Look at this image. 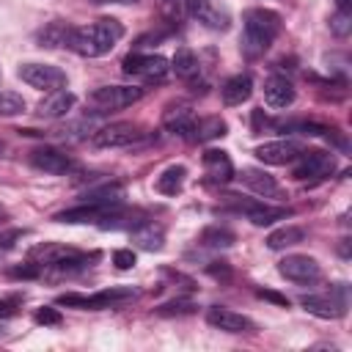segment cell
I'll return each instance as SVG.
<instances>
[{
  "mask_svg": "<svg viewBox=\"0 0 352 352\" xmlns=\"http://www.w3.org/2000/svg\"><path fill=\"white\" fill-rule=\"evenodd\" d=\"M250 94H253V80H250V74H234V77H228V80L223 82V88H220V96H223V102H226L228 107H236V104L248 102Z\"/></svg>",
  "mask_w": 352,
  "mask_h": 352,
  "instance_id": "obj_24",
  "label": "cell"
},
{
  "mask_svg": "<svg viewBox=\"0 0 352 352\" xmlns=\"http://www.w3.org/2000/svg\"><path fill=\"white\" fill-rule=\"evenodd\" d=\"M302 239H305V231H302L300 226H280V228L270 231L264 242H267L270 250H286V248L300 245Z\"/></svg>",
  "mask_w": 352,
  "mask_h": 352,
  "instance_id": "obj_28",
  "label": "cell"
},
{
  "mask_svg": "<svg viewBox=\"0 0 352 352\" xmlns=\"http://www.w3.org/2000/svg\"><path fill=\"white\" fill-rule=\"evenodd\" d=\"M143 138L140 126L138 124H129V121H116V124H104L99 126L94 135H91V143L96 148H124V146H132Z\"/></svg>",
  "mask_w": 352,
  "mask_h": 352,
  "instance_id": "obj_7",
  "label": "cell"
},
{
  "mask_svg": "<svg viewBox=\"0 0 352 352\" xmlns=\"http://www.w3.org/2000/svg\"><path fill=\"white\" fill-rule=\"evenodd\" d=\"M294 99H297V91H294V85H292L286 77L272 74V77L264 80V102H267L270 107L283 110V107L294 104Z\"/></svg>",
  "mask_w": 352,
  "mask_h": 352,
  "instance_id": "obj_19",
  "label": "cell"
},
{
  "mask_svg": "<svg viewBox=\"0 0 352 352\" xmlns=\"http://www.w3.org/2000/svg\"><path fill=\"white\" fill-rule=\"evenodd\" d=\"M338 8L341 11H349V0H338Z\"/></svg>",
  "mask_w": 352,
  "mask_h": 352,
  "instance_id": "obj_42",
  "label": "cell"
},
{
  "mask_svg": "<svg viewBox=\"0 0 352 352\" xmlns=\"http://www.w3.org/2000/svg\"><path fill=\"white\" fill-rule=\"evenodd\" d=\"M113 264L118 270H132L138 264V256L132 248H118V250H113Z\"/></svg>",
  "mask_w": 352,
  "mask_h": 352,
  "instance_id": "obj_35",
  "label": "cell"
},
{
  "mask_svg": "<svg viewBox=\"0 0 352 352\" xmlns=\"http://www.w3.org/2000/svg\"><path fill=\"white\" fill-rule=\"evenodd\" d=\"M30 165L36 170H44V173H52V176H63V173H69L74 168V160L60 148L41 146V148L30 151Z\"/></svg>",
  "mask_w": 352,
  "mask_h": 352,
  "instance_id": "obj_14",
  "label": "cell"
},
{
  "mask_svg": "<svg viewBox=\"0 0 352 352\" xmlns=\"http://www.w3.org/2000/svg\"><path fill=\"white\" fill-rule=\"evenodd\" d=\"M187 179V168L184 165H168L160 176H157V190L162 195H179Z\"/></svg>",
  "mask_w": 352,
  "mask_h": 352,
  "instance_id": "obj_30",
  "label": "cell"
},
{
  "mask_svg": "<svg viewBox=\"0 0 352 352\" xmlns=\"http://www.w3.org/2000/svg\"><path fill=\"white\" fill-rule=\"evenodd\" d=\"M0 333H3V330H0Z\"/></svg>",
  "mask_w": 352,
  "mask_h": 352,
  "instance_id": "obj_46",
  "label": "cell"
},
{
  "mask_svg": "<svg viewBox=\"0 0 352 352\" xmlns=\"http://www.w3.org/2000/svg\"><path fill=\"white\" fill-rule=\"evenodd\" d=\"M300 151H302V146L294 143V140H267V143H258L253 148V154L264 165H289V162L297 160Z\"/></svg>",
  "mask_w": 352,
  "mask_h": 352,
  "instance_id": "obj_17",
  "label": "cell"
},
{
  "mask_svg": "<svg viewBox=\"0 0 352 352\" xmlns=\"http://www.w3.org/2000/svg\"><path fill=\"white\" fill-rule=\"evenodd\" d=\"M85 204H102V206H116V204H124V187L118 182H104L99 187H91L85 190L82 195Z\"/></svg>",
  "mask_w": 352,
  "mask_h": 352,
  "instance_id": "obj_27",
  "label": "cell"
},
{
  "mask_svg": "<svg viewBox=\"0 0 352 352\" xmlns=\"http://www.w3.org/2000/svg\"><path fill=\"white\" fill-rule=\"evenodd\" d=\"M256 294H258L261 300H270V302L280 305V308H289V297H283V294H278V292H272V289H258Z\"/></svg>",
  "mask_w": 352,
  "mask_h": 352,
  "instance_id": "obj_39",
  "label": "cell"
},
{
  "mask_svg": "<svg viewBox=\"0 0 352 352\" xmlns=\"http://www.w3.org/2000/svg\"><path fill=\"white\" fill-rule=\"evenodd\" d=\"M3 151H6V143H3V140H0V154H3Z\"/></svg>",
  "mask_w": 352,
  "mask_h": 352,
  "instance_id": "obj_45",
  "label": "cell"
},
{
  "mask_svg": "<svg viewBox=\"0 0 352 352\" xmlns=\"http://www.w3.org/2000/svg\"><path fill=\"white\" fill-rule=\"evenodd\" d=\"M25 113V99L14 91H0V116H19Z\"/></svg>",
  "mask_w": 352,
  "mask_h": 352,
  "instance_id": "obj_33",
  "label": "cell"
},
{
  "mask_svg": "<svg viewBox=\"0 0 352 352\" xmlns=\"http://www.w3.org/2000/svg\"><path fill=\"white\" fill-rule=\"evenodd\" d=\"M170 72L182 80H195L198 77V58L190 47H179L176 55L170 58Z\"/></svg>",
  "mask_w": 352,
  "mask_h": 352,
  "instance_id": "obj_29",
  "label": "cell"
},
{
  "mask_svg": "<svg viewBox=\"0 0 352 352\" xmlns=\"http://www.w3.org/2000/svg\"><path fill=\"white\" fill-rule=\"evenodd\" d=\"M74 102H77V96H74L72 91H66V88L50 91V94L38 102L36 116H38V118H63V116L74 107Z\"/></svg>",
  "mask_w": 352,
  "mask_h": 352,
  "instance_id": "obj_21",
  "label": "cell"
},
{
  "mask_svg": "<svg viewBox=\"0 0 352 352\" xmlns=\"http://www.w3.org/2000/svg\"><path fill=\"white\" fill-rule=\"evenodd\" d=\"M250 192H256L258 198H272V201H280L286 198L283 187L278 184V179L272 173H267L264 168H242L239 176H236Z\"/></svg>",
  "mask_w": 352,
  "mask_h": 352,
  "instance_id": "obj_12",
  "label": "cell"
},
{
  "mask_svg": "<svg viewBox=\"0 0 352 352\" xmlns=\"http://www.w3.org/2000/svg\"><path fill=\"white\" fill-rule=\"evenodd\" d=\"M228 212L245 214L253 226H272L275 220H286L292 214L289 206H272L264 201H242L239 195H228Z\"/></svg>",
  "mask_w": 352,
  "mask_h": 352,
  "instance_id": "obj_6",
  "label": "cell"
},
{
  "mask_svg": "<svg viewBox=\"0 0 352 352\" xmlns=\"http://www.w3.org/2000/svg\"><path fill=\"white\" fill-rule=\"evenodd\" d=\"M138 297V289L132 286H113V289H102L94 294H80V292H66L58 294L55 302L66 305V308H80V311H102V308H113L121 302H129Z\"/></svg>",
  "mask_w": 352,
  "mask_h": 352,
  "instance_id": "obj_3",
  "label": "cell"
},
{
  "mask_svg": "<svg viewBox=\"0 0 352 352\" xmlns=\"http://www.w3.org/2000/svg\"><path fill=\"white\" fill-rule=\"evenodd\" d=\"M72 30H74V25H69V22H63V19H52V22H47V25L36 33V41H38V47H47V50L69 47Z\"/></svg>",
  "mask_w": 352,
  "mask_h": 352,
  "instance_id": "obj_22",
  "label": "cell"
},
{
  "mask_svg": "<svg viewBox=\"0 0 352 352\" xmlns=\"http://www.w3.org/2000/svg\"><path fill=\"white\" fill-rule=\"evenodd\" d=\"M206 322L212 327L223 330V333H253L256 330V322L253 319H248L245 314H236V311H231L226 305H212L206 311Z\"/></svg>",
  "mask_w": 352,
  "mask_h": 352,
  "instance_id": "obj_15",
  "label": "cell"
},
{
  "mask_svg": "<svg viewBox=\"0 0 352 352\" xmlns=\"http://www.w3.org/2000/svg\"><path fill=\"white\" fill-rule=\"evenodd\" d=\"M204 173H206V182L212 184H226L234 179V165H231V157L220 148H209L204 151Z\"/></svg>",
  "mask_w": 352,
  "mask_h": 352,
  "instance_id": "obj_20",
  "label": "cell"
},
{
  "mask_svg": "<svg viewBox=\"0 0 352 352\" xmlns=\"http://www.w3.org/2000/svg\"><path fill=\"white\" fill-rule=\"evenodd\" d=\"M198 239L206 248H231L236 242V234L231 228H226V226H206Z\"/></svg>",
  "mask_w": 352,
  "mask_h": 352,
  "instance_id": "obj_31",
  "label": "cell"
},
{
  "mask_svg": "<svg viewBox=\"0 0 352 352\" xmlns=\"http://www.w3.org/2000/svg\"><path fill=\"white\" fill-rule=\"evenodd\" d=\"M283 22H280V14L278 11H270V8H250L245 11V25H242V38H239V47H242V55L245 58H258L270 50V44L278 38Z\"/></svg>",
  "mask_w": 352,
  "mask_h": 352,
  "instance_id": "obj_2",
  "label": "cell"
},
{
  "mask_svg": "<svg viewBox=\"0 0 352 352\" xmlns=\"http://www.w3.org/2000/svg\"><path fill=\"white\" fill-rule=\"evenodd\" d=\"M336 294L338 297H333V294L330 297L327 294H305V297H300V305L308 314L319 316V319H341L346 314V286L338 283Z\"/></svg>",
  "mask_w": 352,
  "mask_h": 352,
  "instance_id": "obj_11",
  "label": "cell"
},
{
  "mask_svg": "<svg viewBox=\"0 0 352 352\" xmlns=\"http://www.w3.org/2000/svg\"><path fill=\"white\" fill-rule=\"evenodd\" d=\"M19 80L38 91H58L66 85V72L52 63H22L16 69Z\"/></svg>",
  "mask_w": 352,
  "mask_h": 352,
  "instance_id": "obj_9",
  "label": "cell"
},
{
  "mask_svg": "<svg viewBox=\"0 0 352 352\" xmlns=\"http://www.w3.org/2000/svg\"><path fill=\"white\" fill-rule=\"evenodd\" d=\"M88 3H94V6H102V3H113V0H88Z\"/></svg>",
  "mask_w": 352,
  "mask_h": 352,
  "instance_id": "obj_43",
  "label": "cell"
},
{
  "mask_svg": "<svg viewBox=\"0 0 352 352\" xmlns=\"http://www.w3.org/2000/svg\"><path fill=\"white\" fill-rule=\"evenodd\" d=\"M80 250L69 248V245H60V242H44V245H36L30 250V261L38 264V267H52L58 261H66L72 256H77Z\"/></svg>",
  "mask_w": 352,
  "mask_h": 352,
  "instance_id": "obj_23",
  "label": "cell"
},
{
  "mask_svg": "<svg viewBox=\"0 0 352 352\" xmlns=\"http://www.w3.org/2000/svg\"><path fill=\"white\" fill-rule=\"evenodd\" d=\"M294 170L292 176L305 182V179H324L336 170V160L330 151H322V148H311V151H300L297 160H294Z\"/></svg>",
  "mask_w": 352,
  "mask_h": 352,
  "instance_id": "obj_10",
  "label": "cell"
},
{
  "mask_svg": "<svg viewBox=\"0 0 352 352\" xmlns=\"http://www.w3.org/2000/svg\"><path fill=\"white\" fill-rule=\"evenodd\" d=\"M121 209V204H116V206H102V204H80V206H72V209H63V212H58L55 214V220L58 223H102L107 214H113V212H118Z\"/></svg>",
  "mask_w": 352,
  "mask_h": 352,
  "instance_id": "obj_18",
  "label": "cell"
},
{
  "mask_svg": "<svg viewBox=\"0 0 352 352\" xmlns=\"http://www.w3.org/2000/svg\"><path fill=\"white\" fill-rule=\"evenodd\" d=\"M121 38H124V25L118 19H113V16H102L96 22L74 28L72 38H69V50L82 55V58H102Z\"/></svg>",
  "mask_w": 352,
  "mask_h": 352,
  "instance_id": "obj_1",
  "label": "cell"
},
{
  "mask_svg": "<svg viewBox=\"0 0 352 352\" xmlns=\"http://www.w3.org/2000/svg\"><path fill=\"white\" fill-rule=\"evenodd\" d=\"M330 30H333L336 36H346V33L352 30V14L338 8V11L330 16Z\"/></svg>",
  "mask_w": 352,
  "mask_h": 352,
  "instance_id": "obj_34",
  "label": "cell"
},
{
  "mask_svg": "<svg viewBox=\"0 0 352 352\" xmlns=\"http://www.w3.org/2000/svg\"><path fill=\"white\" fill-rule=\"evenodd\" d=\"M187 11L192 19H198L201 25H206L212 30H226L231 25L228 8L217 6L214 0H187Z\"/></svg>",
  "mask_w": 352,
  "mask_h": 352,
  "instance_id": "obj_16",
  "label": "cell"
},
{
  "mask_svg": "<svg viewBox=\"0 0 352 352\" xmlns=\"http://www.w3.org/2000/svg\"><path fill=\"white\" fill-rule=\"evenodd\" d=\"M195 302L192 300H170V302H162L160 308H154L157 316H187V314H195Z\"/></svg>",
  "mask_w": 352,
  "mask_h": 352,
  "instance_id": "obj_32",
  "label": "cell"
},
{
  "mask_svg": "<svg viewBox=\"0 0 352 352\" xmlns=\"http://www.w3.org/2000/svg\"><path fill=\"white\" fill-rule=\"evenodd\" d=\"M36 324H60V314H58V308H38L36 311Z\"/></svg>",
  "mask_w": 352,
  "mask_h": 352,
  "instance_id": "obj_36",
  "label": "cell"
},
{
  "mask_svg": "<svg viewBox=\"0 0 352 352\" xmlns=\"http://www.w3.org/2000/svg\"><path fill=\"white\" fill-rule=\"evenodd\" d=\"M206 272H209L212 278H223V280L231 278V267H228V261H209Z\"/></svg>",
  "mask_w": 352,
  "mask_h": 352,
  "instance_id": "obj_37",
  "label": "cell"
},
{
  "mask_svg": "<svg viewBox=\"0 0 352 352\" xmlns=\"http://www.w3.org/2000/svg\"><path fill=\"white\" fill-rule=\"evenodd\" d=\"M129 239H132L135 248L154 253V250L162 248V242H165V231H162L160 226H154V223H143V226L129 228Z\"/></svg>",
  "mask_w": 352,
  "mask_h": 352,
  "instance_id": "obj_25",
  "label": "cell"
},
{
  "mask_svg": "<svg viewBox=\"0 0 352 352\" xmlns=\"http://www.w3.org/2000/svg\"><path fill=\"white\" fill-rule=\"evenodd\" d=\"M278 272L292 283H316L322 278V264L305 253H289L278 261Z\"/></svg>",
  "mask_w": 352,
  "mask_h": 352,
  "instance_id": "obj_8",
  "label": "cell"
},
{
  "mask_svg": "<svg viewBox=\"0 0 352 352\" xmlns=\"http://www.w3.org/2000/svg\"><path fill=\"white\" fill-rule=\"evenodd\" d=\"M8 275L11 278H38L41 272H38V264H22V267L8 270Z\"/></svg>",
  "mask_w": 352,
  "mask_h": 352,
  "instance_id": "obj_38",
  "label": "cell"
},
{
  "mask_svg": "<svg viewBox=\"0 0 352 352\" xmlns=\"http://www.w3.org/2000/svg\"><path fill=\"white\" fill-rule=\"evenodd\" d=\"M160 6H162V11L168 16H176L179 14V0H160Z\"/></svg>",
  "mask_w": 352,
  "mask_h": 352,
  "instance_id": "obj_41",
  "label": "cell"
},
{
  "mask_svg": "<svg viewBox=\"0 0 352 352\" xmlns=\"http://www.w3.org/2000/svg\"><path fill=\"white\" fill-rule=\"evenodd\" d=\"M228 135V124L220 118V116H209V118H201L192 124V132L187 140H198V143H209L214 138H223Z\"/></svg>",
  "mask_w": 352,
  "mask_h": 352,
  "instance_id": "obj_26",
  "label": "cell"
},
{
  "mask_svg": "<svg viewBox=\"0 0 352 352\" xmlns=\"http://www.w3.org/2000/svg\"><path fill=\"white\" fill-rule=\"evenodd\" d=\"M121 72L126 77L143 80V82H160L170 72V60L165 55H146V52H129L121 63Z\"/></svg>",
  "mask_w": 352,
  "mask_h": 352,
  "instance_id": "obj_4",
  "label": "cell"
},
{
  "mask_svg": "<svg viewBox=\"0 0 352 352\" xmlns=\"http://www.w3.org/2000/svg\"><path fill=\"white\" fill-rule=\"evenodd\" d=\"M22 234H25V231H19V228L3 231V234H0V248H3V250H6V248H14V242L22 239Z\"/></svg>",
  "mask_w": 352,
  "mask_h": 352,
  "instance_id": "obj_40",
  "label": "cell"
},
{
  "mask_svg": "<svg viewBox=\"0 0 352 352\" xmlns=\"http://www.w3.org/2000/svg\"><path fill=\"white\" fill-rule=\"evenodd\" d=\"M146 94V88L140 85H102L96 91H91L88 102L99 110H124L135 102H140Z\"/></svg>",
  "mask_w": 352,
  "mask_h": 352,
  "instance_id": "obj_5",
  "label": "cell"
},
{
  "mask_svg": "<svg viewBox=\"0 0 352 352\" xmlns=\"http://www.w3.org/2000/svg\"><path fill=\"white\" fill-rule=\"evenodd\" d=\"M192 124H195V113L190 102H170L162 113V129L176 138H190Z\"/></svg>",
  "mask_w": 352,
  "mask_h": 352,
  "instance_id": "obj_13",
  "label": "cell"
},
{
  "mask_svg": "<svg viewBox=\"0 0 352 352\" xmlns=\"http://www.w3.org/2000/svg\"><path fill=\"white\" fill-rule=\"evenodd\" d=\"M113 3H124V6H132V3H138V0H113Z\"/></svg>",
  "mask_w": 352,
  "mask_h": 352,
  "instance_id": "obj_44",
  "label": "cell"
}]
</instances>
